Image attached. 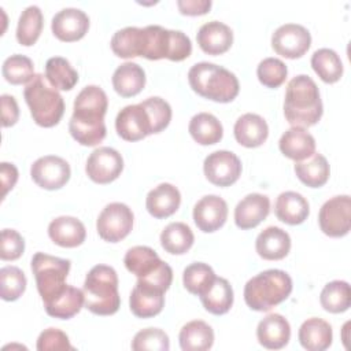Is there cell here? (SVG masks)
<instances>
[{
	"mask_svg": "<svg viewBox=\"0 0 351 351\" xmlns=\"http://www.w3.org/2000/svg\"><path fill=\"white\" fill-rule=\"evenodd\" d=\"M107 107V95L97 85H88L77 95L69 122V132L77 143L95 147L104 140L107 134L104 123Z\"/></svg>",
	"mask_w": 351,
	"mask_h": 351,
	"instance_id": "obj_1",
	"label": "cell"
},
{
	"mask_svg": "<svg viewBox=\"0 0 351 351\" xmlns=\"http://www.w3.org/2000/svg\"><path fill=\"white\" fill-rule=\"evenodd\" d=\"M322 112V100L314 80L306 74L293 77L287 85L284 99V115L288 123L308 128L321 119Z\"/></svg>",
	"mask_w": 351,
	"mask_h": 351,
	"instance_id": "obj_2",
	"label": "cell"
},
{
	"mask_svg": "<svg viewBox=\"0 0 351 351\" xmlns=\"http://www.w3.org/2000/svg\"><path fill=\"white\" fill-rule=\"evenodd\" d=\"M188 81L197 95L217 103L234 100L240 90L239 80L232 71L210 62L193 64L188 71Z\"/></svg>",
	"mask_w": 351,
	"mask_h": 351,
	"instance_id": "obj_3",
	"label": "cell"
},
{
	"mask_svg": "<svg viewBox=\"0 0 351 351\" xmlns=\"http://www.w3.org/2000/svg\"><path fill=\"white\" fill-rule=\"evenodd\" d=\"M84 306L96 315H112L121 306L117 271L107 265L93 266L84 282Z\"/></svg>",
	"mask_w": 351,
	"mask_h": 351,
	"instance_id": "obj_4",
	"label": "cell"
},
{
	"mask_svg": "<svg viewBox=\"0 0 351 351\" xmlns=\"http://www.w3.org/2000/svg\"><path fill=\"white\" fill-rule=\"evenodd\" d=\"M292 292V278L280 269L265 270L250 278L244 287V302L255 311H269Z\"/></svg>",
	"mask_w": 351,
	"mask_h": 351,
	"instance_id": "obj_5",
	"label": "cell"
},
{
	"mask_svg": "<svg viewBox=\"0 0 351 351\" xmlns=\"http://www.w3.org/2000/svg\"><path fill=\"white\" fill-rule=\"evenodd\" d=\"M23 97L29 106L33 121L43 128H52L59 123L64 114L62 95L49 85L43 74H36L26 85Z\"/></svg>",
	"mask_w": 351,
	"mask_h": 351,
	"instance_id": "obj_6",
	"label": "cell"
},
{
	"mask_svg": "<svg viewBox=\"0 0 351 351\" xmlns=\"http://www.w3.org/2000/svg\"><path fill=\"white\" fill-rule=\"evenodd\" d=\"M192 52L189 37L181 30H169L159 25H148L144 27L143 58L149 60L169 59L181 62Z\"/></svg>",
	"mask_w": 351,
	"mask_h": 351,
	"instance_id": "obj_7",
	"label": "cell"
},
{
	"mask_svg": "<svg viewBox=\"0 0 351 351\" xmlns=\"http://www.w3.org/2000/svg\"><path fill=\"white\" fill-rule=\"evenodd\" d=\"M71 262L44 252H36L32 258V271L36 278L37 291L44 303L60 293L66 284Z\"/></svg>",
	"mask_w": 351,
	"mask_h": 351,
	"instance_id": "obj_8",
	"label": "cell"
},
{
	"mask_svg": "<svg viewBox=\"0 0 351 351\" xmlns=\"http://www.w3.org/2000/svg\"><path fill=\"white\" fill-rule=\"evenodd\" d=\"M133 219L134 215L125 203L114 202L107 204L99 214L96 229L104 241L118 243L130 233Z\"/></svg>",
	"mask_w": 351,
	"mask_h": 351,
	"instance_id": "obj_9",
	"label": "cell"
},
{
	"mask_svg": "<svg viewBox=\"0 0 351 351\" xmlns=\"http://www.w3.org/2000/svg\"><path fill=\"white\" fill-rule=\"evenodd\" d=\"M318 223L329 237H343L351 228V197L348 195L333 196L319 208Z\"/></svg>",
	"mask_w": 351,
	"mask_h": 351,
	"instance_id": "obj_10",
	"label": "cell"
},
{
	"mask_svg": "<svg viewBox=\"0 0 351 351\" xmlns=\"http://www.w3.org/2000/svg\"><path fill=\"white\" fill-rule=\"evenodd\" d=\"M203 171L211 184L217 186H230L241 174V160L230 151H214L206 156Z\"/></svg>",
	"mask_w": 351,
	"mask_h": 351,
	"instance_id": "obj_11",
	"label": "cell"
},
{
	"mask_svg": "<svg viewBox=\"0 0 351 351\" xmlns=\"http://www.w3.org/2000/svg\"><path fill=\"white\" fill-rule=\"evenodd\" d=\"M311 45L310 32L299 23H285L271 36V47L277 55L288 59L303 56Z\"/></svg>",
	"mask_w": 351,
	"mask_h": 351,
	"instance_id": "obj_12",
	"label": "cell"
},
{
	"mask_svg": "<svg viewBox=\"0 0 351 351\" xmlns=\"http://www.w3.org/2000/svg\"><path fill=\"white\" fill-rule=\"evenodd\" d=\"M30 176L40 188L55 191L67 184L71 170L70 165L63 158L56 155H45L33 162Z\"/></svg>",
	"mask_w": 351,
	"mask_h": 351,
	"instance_id": "obj_13",
	"label": "cell"
},
{
	"mask_svg": "<svg viewBox=\"0 0 351 351\" xmlns=\"http://www.w3.org/2000/svg\"><path fill=\"white\" fill-rule=\"evenodd\" d=\"M123 170L122 155L111 147H99L88 158L85 171L96 184L115 181Z\"/></svg>",
	"mask_w": 351,
	"mask_h": 351,
	"instance_id": "obj_14",
	"label": "cell"
},
{
	"mask_svg": "<svg viewBox=\"0 0 351 351\" xmlns=\"http://www.w3.org/2000/svg\"><path fill=\"white\" fill-rule=\"evenodd\" d=\"M115 129L118 136L126 141H138L154 134L148 112L141 103L123 107L115 118Z\"/></svg>",
	"mask_w": 351,
	"mask_h": 351,
	"instance_id": "obj_15",
	"label": "cell"
},
{
	"mask_svg": "<svg viewBox=\"0 0 351 351\" xmlns=\"http://www.w3.org/2000/svg\"><path fill=\"white\" fill-rule=\"evenodd\" d=\"M52 33L66 43L81 40L89 29V16L80 8H63L56 12L51 22Z\"/></svg>",
	"mask_w": 351,
	"mask_h": 351,
	"instance_id": "obj_16",
	"label": "cell"
},
{
	"mask_svg": "<svg viewBox=\"0 0 351 351\" xmlns=\"http://www.w3.org/2000/svg\"><path fill=\"white\" fill-rule=\"evenodd\" d=\"M228 218V204L217 195L203 196L193 207V221L204 233H213L223 226Z\"/></svg>",
	"mask_w": 351,
	"mask_h": 351,
	"instance_id": "obj_17",
	"label": "cell"
},
{
	"mask_svg": "<svg viewBox=\"0 0 351 351\" xmlns=\"http://www.w3.org/2000/svg\"><path fill=\"white\" fill-rule=\"evenodd\" d=\"M270 213V200L262 193H248L234 208L237 228L247 230L256 228Z\"/></svg>",
	"mask_w": 351,
	"mask_h": 351,
	"instance_id": "obj_18",
	"label": "cell"
},
{
	"mask_svg": "<svg viewBox=\"0 0 351 351\" xmlns=\"http://www.w3.org/2000/svg\"><path fill=\"white\" fill-rule=\"evenodd\" d=\"M196 40L204 53L221 55L232 47L233 32L223 22L211 21L200 26Z\"/></svg>",
	"mask_w": 351,
	"mask_h": 351,
	"instance_id": "obj_19",
	"label": "cell"
},
{
	"mask_svg": "<svg viewBox=\"0 0 351 351\" xmlns=\"http://www.w3.org/2000/svg\"><path fill=\"white\" fill-rule=\"evenodd\" d=\"M256 337L261 346L269 350H280L285 347L291 339V326L281 314L271 313L259 321Z\"/></svg>",
	"mask_w": 351,
	"mask_h": 351,
	"instance_id": "obj_20",
	"label": "cell"
},
{
	"mask_svg": "<svg viewBox=\"0 0 351 351\" xmlns=\"http://www.w3.org/2000/svg\"><path fill=\"white\" fill-rule=\"evenodd\" d=\"M181 204V193L173 184L162 182L151 189L145 199L147 211L158 219L173 215Z\"/></svg>",
	"mask_w": 351,
	"mask_h": 351,
	"instance_id": "obj_21",
	"label": "cell"
},
{
	"mask_svg": "<svg viewBox=\"0 0 351 351\" xmlns=\"http://www.w3.org/2000/svg\"><path fill=\"white\" fill-rule=\"evenodd\" d=\"M48 236L59 247L74 248L85 241L86 230L78 218L62 215L51 221L48 225Z\"/></svg>",
	"mask_w": 351,
	"mask_h": 351,
	"instance_id": "obj_22",
	"label": "cell"
},
{
	"mask_svg": "<svg viewBox=\"0 0 351 351\" xmlns=\"http://www.w3.org/2000/svg\"><path fill=\"white\" fill-rule=\"evenodd\" d=\"M255 250L258 255L266 261L284 259L291 250V237L284 229L269 226L258 234Z\"/></svg>",
	"mask_w": 351,
	"mask_h": 351,
	"instance_id": "obj_23",
	"label": "cell"
},
{
	"mask_svg": "<svg viewBox=\"0 0 351 351\" xmlns=\"http://www.w3.org/2000/svg\"><path fill=\"white\" fill-rule=\"evenodd\" d=\"M278 148L287 158L302 162L315 154V140L304 128L292 126L281 136Z\"/></svg>",
	"mask_w": 351,
	"mask_h": 351,
	"instance_id": "obj_24",
	"label": "cell"
},
{
	"mask_svg": "<svg viewBox=\"0 0 351 351\" xmlns=\"http://www.w3.org/2000/svg\"><path fill=\"white\" fill-rule=\"evenodd\" d=\"M236 141L247 148H255L262 145L269 136V126L266 121L252 112L243 114L233 128Z\"/></svg>",
	"mask_w": 351,
	"mask_h": 351,
	"instance_id": "obj_25",
	"label": "cell"
},
{
	"mask_svg": "<svg viewBox=\"0 0 351 351\" xmlns=\"http://www.w3.org/2000/svg\"><path fill=\"white\" fill-rule=\"evenodd\" d=\"M132 313L138 318L158 315L165 306V292L136 282L129 299Z\"/></svg>",
	"mask_w": 351,
	"mask_h": 351,
	"instance_id": "obj_26",
	"label": "cell"
},
{
	"mask_svg": "<svg viewBox=\"0 0 351 351\" xmlns=\"http://www.w3.org/2000/svg\"><path fill=\"white\" fill-rule=\"evenodd\" d=\"M276 217L288 225H300L303 223L308 214L310 206L306 197L293 191H287L278 195L274 206Z\"/></svg>",
	"mask_w": 351,
	"mask_h": 351,
	"instance_id": "obj_27",
	"label": "cell"
},
{
	"mask_svg": "<svg viewBox=\"0 0 351 351\" xmlns=\"http://www.w3.org/2000/svg\"><path fill=\"white\" fill-rule=\"evenodd\" d=\"M298 339L300 346L308 351H324L332 344V326L325 319L308 318L300 325Z\"/></svg>",
	"mask_w": 351,
	"mask_h": 351,
	"instance_id": "obj_28",
	"label": "cell"
},
{
	"mask_svg": "<svg viewBox=\"0 0 351 351\" xmlns=\"http://www.w3.org/2000/svg\"><path fill=\"white\" fill-rule=\"evenodd\" d=\"M145 85V73L141 66L133 62H125L118 66L112 74V86L122 97L138 95Z\"/></svg>",
	"mask_w": 351,
	"mask_h": 351,
	"instance_id": "obj_29",
	"label": "cell"
},
{
	"mask_svg": "<svg viewBox=\"0 0 351 351\" xmlns=\"http://www.w3.org/2000/svg\"><path fill=\"white\" fill-rule=\"evenodd\" d=\"M84 306V292L75 287L66 285L53 299L44 303L48 315L59 319H69L80 313Z\"/></svg>",
	"mask_w": 351,
	"mask_h": 351,
	"instance_id": "obj_30",
	"label": "cell"
},
{
	"mask_svg": "<svg viewBox=\"0 0 351 351\" xmlns=\"http://www.w3.org/2000/svg\"><path fill=\"white\" fill-rule=\"evenodd\" d=\"M178 340L182 351H206L214 344V330L207 322L195 319L181 328Z\"/></svg>",
	"mask_w": 351,
	"mask_h": 351,
	"instance_id": "obj_31",
	"label": "cell"
},
{
	"mask_svg": "<svg viewBox=\"0 0 351 351\" xmlns=\"http://www.w3.org/2000/svg\"><path fill=\"white\" fill-rule=\"evenodd\" d=\"M192 138L200 145H213L221 141L223 128L219 119L210 112H199L193 115L188 125Z\"/></svg>",
	"mask_w": 351,
	"mask_h": 351,
	"instance_id": "obj_32",
	"label": "cell"
},
{
	"mask_svg": "<svg viewBox=\"0 0 351 351\" xmlns=\"http://www.w3.org/2000/svg\"><path fill=\"white\" fill-rule=\"evenodd\" d=\"M199 298L203 307L214 315L226 314L233 306L232 285L226 278H222V277H215L210 288L204 293H202Z\"/></svg>",
	"mask_w": 351,
	"mask_h": 351,
	"instance_id": "obj_33",
	"label": "cell"
},
{
	"mask_svg": "<svg viewBox=\"0 0 351 351\" xmlns=\"http://www.w3.org/2000/svg\"><path fill=\"white\" fill-rule=\"evenodd\" d=\"M112 52L123 59L143 55L144 48V27L128 26L114 33L111 38Z\"/></svg>",
	"mask_w": 351,
	"mask_h": 351,
	"instance_id": "obj_34",
	"label": "cell"
},
{
	"mask_svg": "<svg viewBox=\"0 0 351 351\" xmlns=\"http://www.w3.org/2000/svg\"><path fill=\"white\" fill-rule=\"evenodd\" d=\"M296 177L310 188H319L326 184L330 174V167L326 158L321 154H314L308 160L295 163Z\"/></svg>",
	"mask_w": 351,
	"mask_h": 351,
	"instance_id": "obj_35",
	"label": "cell"
},
{
	"mask_svg": "<svg viewBox=\"0 0 351 351\" xmlns=\"http://www.w3.org/2000/svg\"><path fill=\"white\" fill-rule=\"evenodd\" d=\"M195 236L184 222H171L160 233L162 248L171 255H182L193 245Z\"/></svg>",
	"mask_w": 351,
	"mask_h": 351,
	"instance_id": "obj_36",
	"label": "cell"
},
{
	"mask_svg": "<svg viewBox=\"0 0 351 351\" xmlns=\"http://www.w3.org/2000/svg\"><path fill=\"white\" fill-rule=\"evenodd\" d=\"M45 78L58 90H70L78 82V73L62 56L49 58L45 63Z\"/></svg>",
	"mask_w": 351,
	"mask_h": 351,
	"instance_id": "obj_37",
	"label": "cell"
},
{
	"mask_svg": "<svg viewBox=\"0 0 351 351\" xmlns=\"http://www.w3.org/2000/svg\"><path fill=\"white\" fill-rule=\"evenodd\" d=\"M311 67L315 74L326 84H335L343 75L341 59L330 48L317 49L311 56Z\"/></svg>",
	"mask_w": 351,
	"mask_h": 351,
	"instance_id": "obj_38",
	"label": "cell"
},
{
	"mask_svg": "<svg viewBox=\"0 0 351 351\" xmlns=\"http://www.w3.org/2000/svg\"><path fill=\"white\" fill-rule=\"evenodd\" d=\"M162 259L151 247L136 245L128 250L123 258L126 269L134 274L137 278L149 274L160 265Z\"/></svg>",
	"mask_w": 351,
	"mask_h": 351,
	"instance_id": "obj_39",
	"label": "cell"
},
{
	"mask_svg": "<svg viewBox=\"0 0 351 351\" xmlns=\"http://www.w3.org/2000/svg\"><path fill=\"white\" fill-rule=\"evenodd\" d=\"M319 302L324 310L339 314L350 308L351 304V289L347 281L335 280L328 282L319 295Z\"/></svg>",
	"mask_w": 351,
	"mask_h": 351,
	"instance_id": "obj_40",
	"label": "cell"
},
{
	"mask_svg": "<svg viewBox=\"0 0 351 351\" xmlns=\"http://www.w3.org/2000/svg\"><path fill=\"white\" fill-rule=\"evenodd\" d=\"M44 25V18L40 7L29 5L26 7L18 21L16 26V40L21 45L30 47L38 40Z\"/></svg>",
	"mask_w": 351,
	"mask_h": 351,
	"instance_id": "obj_41",
	"label": "cell"
},
{
	"mask_svg": "<svg viewBox=\"0 0 351 351\" xmlns=\"http://www.w3.org/2000/svg\"><path fill=\"white\" fill-rule=\"evenodd\" d=\"M215 277L217 276L211 266H208L207 263L195 262L184 269L182 282L188 292L200 296L210 288Z\"/></svg>",
	"mask_w": 351,
	"mask_h": 351,
	"instance_id": "obj_42",
	"label": "cell"
},
{
	"mask_svg": "<svg viewBox=\"0 0 351 351\" xmlns=\"http://www.w3.org/2000/svg\"><path fill=\"white\" fill-rule=\"evenodd\" d=\"M3 77L12 85L29 84L34 78V66L30 58L15 53L8 56L3 63Z\"/></svg>",
	"mask_w": 351,
	"mask_h": 351,
	"instance_id": "obj_43",
	"label": "cell"
},
{
	"mask_svg": "<svg viewBox=\"0 0 351 351\" xmlns=\"http://www.w3.org/2000/svg\"><path fill=\"white\" fill-rule=\"evenodd\" d=\"M25 273L16 266H4L0 269V296L5 302H14L22 296L26 289Z\"/></svg>",
	"mask_w": 351,
	"mask_h": 351,
	"instance_id": "obj_44",
	"label": "cell"
},
{
	"mask_svg": "<svg viewBox=\"0 0 351 351\" xmlns=\"http://www.w3.org/2000/svg\"><path fill=\"white\" fill-rule=\"evenodd\" d=\"M287 64L277 58H265L256 67V75L262 85L267 88H278L287 80Z\"/></svg>",
	"mask_w": 351,
	"mask_h": 351,
	"instance_id": "obj_45",
	"label": "cell"
},
{
	"mask_svg": "<svg viewBox=\"0 0 351 351\" xmlns=\"http://www.w3.org/2000/svg\"><path fill=\"white\" fill-rule=\"evenodd\" d=\"M170 348L169 336L159 328H147L137 332L132 340L134 351H167Z\"/></svg>",
	"mask_w": 351,
	"mask_h": 351,
	"instance_id": "obj_46",
	"label": "cell"
},
{
	"mask_svg": "<svg viewBox=\"0 0 351 351\" xmlns=\"http://www.w3.org/2000/svg\"><path fill=\"white\" fill-rule=\"evenodd\" d=\"M141 106L148 112L152 133H160L163 129H166L171 121V107L170 104L158 96H152L141 101Z\"/></svg>",
	"mask_w": 351,
	"mask_h": 351,
	"instance_id": "obj_47",
	"label": "cell"
},
{
	"mask_svg": "<svg viewBox=\"0 0 351 351\" xmlns=\"http://www.w3.org/2000/svg\"><path fill=\"white\" fill-rule=\"evenodd\" d=\"M37 350L38 351H64L74 350L70 344L69 336L56 328H48L43 330L37 339Z\"/></svg>",
	"mask_w": 351,
	"mask_h": 351,
	"instance_id": "obj_48",
	"label": "cell"
},
{
	"mask_svg": "<svg viewBox=\"0 0 351 351\" xmlns=\"http://www.w3.org/2000/svg\"><path fill=\"white\" fill-rule=\"evenodd\" d=\"M23 251H25L23 237L14 229H3L0 258L3 261H15L22 256Z\"/></svg>",
	"mask_w": 351,
	"mask_h": 351,
	"instance_id": "obj_49",
	"label": "cell"
},
{
	"mask_svg": "<svg viewBox=\"0 0 351 351\" xmlns=\"http://www.w3.org/2000/svg\"><path fill=\"white\" fill-rule=\"evenodd\" d=\"M1 125L4 128L12 126L19 118V107L14 96L1 95Z\"/></svg>",
	"mask_w": 351,
	"mask_h": 351,
	"instance_id": "obj_50",
	"label": "cell"
},
{
	"mask_svg": "<svg viewBox=\"0 0 351 351\" xmlns=\"http://www.w3.org/2000/svg\"><path fill=\"white\" fill-rule=\"evenodd\" d=\"M211 0H178L177 7L182 15H204L211 8Z\"/></svg>",
	"mask_w": 351,
	"mask_h": 351,
	"instance_id": "obj_51",
	"label": "cell"
},
{
	"mask_svg": "<svg viewBox=\"0 0 351 351\" xmlns=\"http://www.w3.org/2000/svg\"><path fill=\"white\" fill-rule=\"evenodd\" d=\"M0 177H1V184H3V197H5L8 191L12 189L18 181V169L12 163L1 162Z\"/></svg>",
	"mask_w": 351,
	"mask_h": 351,
	"instance_id": "obj_52",
	"label": "cell"
}]
</instances>
